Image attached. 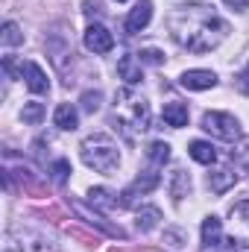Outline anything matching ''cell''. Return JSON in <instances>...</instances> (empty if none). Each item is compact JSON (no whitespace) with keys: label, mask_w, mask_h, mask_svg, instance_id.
Here are the masks:
<instances>
[{"label":"cell","mask_w":249,"mask_h":252,"mask_svg":"<svg viewBox=\"0 0 249 252\" xmlns=\"http://www.w3.org/2000/svg\"><path fill=\"white\" fill-rule=\"evenodd\" d=\"M170 30H173V38L182 47H187L190 53H208V50H214L226 38V32H229V27L208 6H199V3L182 6L170 18Z\"/></svg>","instance_id":"obj_1"},{"label":"cell","mask_w":249,"mask_h":252,"mask_svg":"<svg viewBox=\"0 0 249 252\" xmlns=\"http://www.w3.org/2000/svg\"><path fill=\"white\" fill-rule=\"evenodd\" d=\"M115 118L124 124L126 135L132 138L135 132H144L150 126V109H147V100L141 94H135L132 88L118 91V100H115Z\"/></svg>","instance_id":"obj_2"},{"label":"cell","mask_w":249,"mask_h":252,"mask_svg":"<svg viewBox=\"0 0 249 252\" xmlns=\"http://www.w3.org/2000/svg\"><path fill=\"white\" fill-rule=\"evenodd\" d=\"M82 161L88 164V167H94L97 173H112L115 167H118V161H121V156H118V144L109 138V135H88L85 141H82Z\"/></svg>","instance_id":"obj_3"},{"label":"cell","mask_w":249,"mask_h":252,"mask_svg":"<svg viewBox=\"0 0 249 252\" xmlns=\"http://www.w3.org/2000/svg\"><path fill=\"white\" fill-rule=\"evenodd\" d=\"M202 129L211 132V135L220 138V141H238V138H241L238 121H235L232 115H226V112H208V115L202 118Z\"/></svg>","instance_id":"obj_4"},{"label":"cell","mask_w":249,"mask_h":252,"mask_svg":"<svg viewBox=\"0 0 249 252\" xmlns=\"http://www.w3.org/2000/svg\"><path fill=\"white\" fill-rule=\"evenodd\" d=\"M229 232H232L229 241H235L238 247H249V199L232 205V211H229Z\"/></svg>","instance_id":"obj_5"},{"label":"cell","mask_w":249,"mask_h":252,"mask_svg":"<svg viewBox=\"0 0 249 252\" xmlns=\"http://www.w3.org/2000/svg\"><path fill=\"white\" fill-rule=\"evenodd\" d=\"M85 47H88L91 53H109V50L115 47V35H112L103 24H91V27L85 30Z\"/></svg>","instance_id":"obj_6"},{"label":"cell","mask_w":249,"mask_h":252,"mask_svg":"<svg viewBox=\"0 0 249 252\" xmlns=\"http://www.w3.org/2000/svg\"><path fill=\"white\" fill-rule=\"evenodd\" d=\"M21 76L27 79V88H30L32 94H47V91H50V79H47V73H44L35 62H24L21 64Z\"/></svg>","instance_id":"obj_7"},{"label":"cell","mask_w":249,"mask_h":252,"mask_svg":"<svg viewBox=\"0 0 249 252\" xmlns=\"http://www.w3.org/2000/svg\"><path fill=\"white\" fill-rule=\"evenodd\" d=\"M150 18H153V0H141V3L129 12V18H126V32H129V35L141 32V30L150 24Z\"/></svg>","instance_id":"obj_8"},{"label":"cell","mask_w":249,"mask_h":252,"mask_svg":"<svg viewBox=\"0 0 249 252\" xmlns=\"http://www.w3.org/2000/svg\"><path fill=\"white\" fill-rule=\"evenodd\" d=\"M179 82H182V88H187V91H205V88H214L217 85V76L211 70H185Z\"/></svg>","instance_id":"obj_9"},{"label":"cell","mask_w":249,"mask_h":252,"mask_svg":"<svg viewBox=\"0 0 249 252\" xmlns=\"http://www.w3.org/2000/svg\"><path fill=\"white\" fill-rule=\"evenodd\" d=\"M118 73H121V79H124L129 88L138 85V82L144 79V73H141V59H135V56H124V59L118 62Z\"/></svg>","instance_id":"obj_10"},{"label":"cell","mask_w":249,"mask_h":252,"mask_svg":"<svg viewBox=\"0 0 249 252\" xmlns=\"http://www.w3.org/2000/svg\"><path fill=\"white\" fill-rule=\"evenodd\" d=\"M235 182H238V170H232V167H220V170H214L208 176V188L214 193H226Z\"/></svg>","instance_id":"obj_11"},{"label":"cell","mask_w":249,"mask_h":252,"mask_svg":"<svg viewBox=\"0 0 249 252\" xmlns=\"http://www.w3.org/2000/svg\"><path fill=\"white\" fill-rule=\"evenodd\" d=\"M53 124L59 126V129H64V132H70V129H76V126H79V115H76V109H73L70 103H62V106H56Z\"/></svg>","instance_id":"obj_12"},{"label":"cell","mask_w":249,"mask_h":252,"mask_svg":"<svg viewBox=\"0 0 249 252\" xmlns=\"http://www.w3.org/2000/svg\"><path fill=\"white\" fill-rule=\"evenodd\" d=\"M190 158L193 161H199V164H214L217 161V153H214V147L208 144V141H190Z\"/></svg>","instance_id":"obj_13"},{"label":"cell","mask_w":249,"mask_h":252,"mask_svg":"<svg viewBox=\"0 0 249 252\" xmlns=\"http://www.w3.org/2000/svg\"><path fill=\"white\" fill-rule=\"evenodd\" d=\"M164 121H167L170 126H176V129L187 126V106L185 103H179V100L167 103V106H164Z\"/></svg>","instance_id":"obj_14"},{"label":"cell","mask_w":249,"mask_h":252,"mask_svg":"<svg viewBox=\"0 0 249 252\" xmlns=\"http://www.w3.org/2000/svg\"><path fill=\"white\" fill-rule=\"evenodd\" d=\"M220 235H223V223H220L217 217H205V220H202V244L211 247V244L220 241Z\"/></svg>","instance_id":"obj_15"},{"label":"cell","mask_w":249,"mask_h":252,"mask_svg":"<svg viewBox=\"0 0 249 252\" xmlns=\"http://www.w3.org/2000/svg\"><path fill=\"white\" fill-rule=\"evenodd\" d=\"M147 158L153 161V167H164V164L170 161V147H167L164 141H156V144L147 150Z\"/></svg>","instance_id":"obj_16"},{"label":"cell","mask_w":249,"mask_h":252,"mask_svg":"<svg viewBox=\"0 0 249 252\" xmlns=\"http://www.w3.org/2000/svg\"><path fill=\"white\" fill-rule=\"evenodd\" d=\"M158 220H161V211H158L156 205H147V208H141V211H138V229H144V232L156 229V226H158Z\"/></svg>","instance_id":"obj_17"},{"label":"cell","mask_w":249,"mask_h":252,"mask_svg":"<svg viewBox=\"0 0 249 252\" xmlns=\"http://www.w3.org/2000/svg\"><path fill=\"white\" fill-rule=\"evenodd\" d=\"M187 190H190L187 173L185 170H176V173H173V182H170V196H173V199H182V196H187Z\"/></svg>","instance_id":"obj_18"},{"label":"cell","mask_w":249,"mask_h":252,"mask_svg":"<svg viewBox=\"0 0 249 252\" xmlns=\"http://www.w3.org/2000/svg\"><path fill=\"white\" fill-rule=\"evenodd\" d=\"M88 199H91V205H100V208H115L118 205V199H112V193L106 188H91Z\"/></svg>","instance_id":"obj_19"},{"label":"cell","mask_w":249,"mask_h":252,"mask_svg":"<svg viewBox=\"0 0 249 252\" xmlns=\"http://www.w3.org/2000/svg\"><path fill=\"white\" fill-rule=\"evenodd\" d=\"M21 41H24V35H21L18 24H15V21H6V24H3V44L12 47V44H21Z\"/></svg>","instance_id":"obj_20"},{"label":"cell","mask_w":249,"mask_h":252,"mask_svg":"<svg viewBox=\"0 0 249 252\" xmlns=\"http://www.w3.org/2000/svg\"><path fill=\"white\" fill-rule=\"evenodd\" d=\"M100 103H103V94H100V91H85V94H82V109H85L88 115H94V112L100 109Z\"/></svg>","instance_id":"obj_21"},{"label":"cell","mask_w":249,"mask_h":252,"mask_svg":"<svg viewBox=\"0 0 249 252\" xmlns=\"http://www.w3.org/2000/svg\"><path fill=\"white\" fill-rule=\"evenodd\" d=\"M41 118H44V106L41 103H27L24 106V121L27 124H38Z\"/></svg>","instance_id":"obj_22"},{"label":"cell","mask_w":249,"mask_h":252,"mask_svg":"<svg viewBox=\"0 0 249 252\" xmlns=\"http://www.w3.org/2000/svg\"><path fill=\"white\" fill-rule=\"evenodd\" d=\"M50 173H53V179H56L59 185H64V182H67V173H70V161H67V158H59V161L50 167Z\"/></svg>","instance_id":"obj_23"},{"label":"cell","mask_w":249,"mask_h":252,"mask_svg":"<svg viewBox=\"0 0 249 252\" xmlns=\"http://www.w3.org/2000/svg\"><path fill=\"white\" fill-rule=\"evenodd\" d=\"M138 56H141V62H147V64H161L164 62V53L156 50V47H147V50H141Z\"/></svg>","instance_id":"obj_24"},{"label":"cell","mask_w":249,"mask_h":252,"mask_svg":"<svg viewBox=\"0 0 249 252\" xmlns=\"http://www.w3.org/2000/svg\"><path fill=\"white\" fill-rule=\"evenodd\" d=\"M238 91H241V94H249V64L238 73Z\"/></svg>","instance_id":"obj_25"},{"label":"cell","mask_w":249,"mask_h":252,"mask_svg":"<svg viewBox=\"0 0 249 252\" xmlns=\"http://www.w3.org/2000/svg\"><path fill=\"white\" fill-rule=\"evenodd\" d=\"M226 3H229V6H238V12H244V9L249 6L247 0H226Z\"/></svg>","instance_id":"obj_26"},{"label":"cell","mask_w":249,"mask_h":252,"mask_svg":"<svg viewBox=\"0 0 249 252\" xmlns=\"http://www.w3.org/2000/svg\"><path fill=\"white\" fill-rule=\"evenodd\" d=\"M118 3H124V0H118Z\"/></svg>","instance_id":"obj_27"}]
</instances>
